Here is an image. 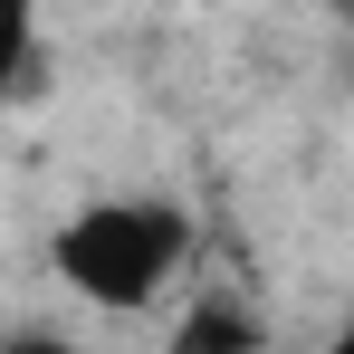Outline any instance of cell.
Returning a JSON list of instances; mask_svg holds the SVG:
<instances>
[{
    "mask_svg": "<svg viewBox=\"0 0 354 354\" xmlns=\"http://www.w3.org/2000/svg\"><path fill=\"white\" fill-rule=\"evenodd\" d=\"M48 259H58V278L86 306H153V297L182 278V259H192V221H182L173 201H153V192H115V201H86L58 239H48Z\"/></svg>",
    "mask_w": 354,
    "mask_h": 354,
    "instance_id": "6da1fadb",
    "label": "cell"
},
{
    "mask_svg": "<svg viewBox=\"0 0 354 354\" xmlns=\"http://www.w3.org/2000/svg\"><path fill=\"white\" fill-rule=\"evenodd\" d=\"M39 67V0H0V96H19Z\"/></svg>",
    "mask_w": 354,
    "mask_h": 354,
    "instance_id": "7a4b0ae2",
    "label": "cell"
},
{
    "mask_svg": "<svg viewBox=\"0 0 354 354\" xmlns=\"http://www.w3.org/2000/svg\"><path fill=\"white\" fill-rule=\"evenodd\" d=\"M173 345H259V326H249L239 306H221V297H211V306H192V316H182Z\"/></svg>",
    "mask_w": 354,
    "mask_h": 354,
    "instance_id": "3957f363",
    "label": "cell"
},
{
    "mask_svg": "<svg viewBox=\"0 0 354 354\" xmlns=\"http://www.w3.org/2000/svg\"><path fill=\"white\" fill-rule=\"evenodd\" d=\"M335 354H354V316H345V326H335Z\"/></svg>",
    "mask_w": 354,
    "mask_h": 354,
    "instance_id": "277c9868",
    "label": "cell"
}]
</instances>
